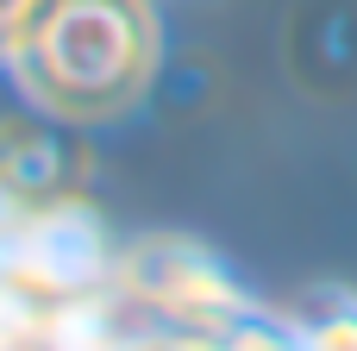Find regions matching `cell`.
Masks as SVG:
<instances>
[{
    "label": "cell",
    "instance_id": "6da1fadb",
    "mask_svg": "<svg viewBox=\"0 0 357 351\" xmlns=\"http://www.w3.org/2000/svg\"><path fill=\"white\" fill-rule=\"evenodd\" d=\"M38 107L63 119L119 113L151 69V19L138 0H38L6 50Z\"/></svg>",
    "mask_w": 357,
    "mask_h": 351
},
{
    "label": "cell",
    "instance_id": "7a4b0ae2",
    "mask_svg": "<svg viewBox=\"0 0 357 351\" xmlns=\"http://www.w3.org/2000/svg\"><path fill=\"white\" fill-rule=\"evenodd\" d=\"M31 6H38V0H0V50H13V44H19V31H25V19H31Z\"/></svg>",
    "mask_w": 357,
    "mask_h": 351
}]
</instances>
